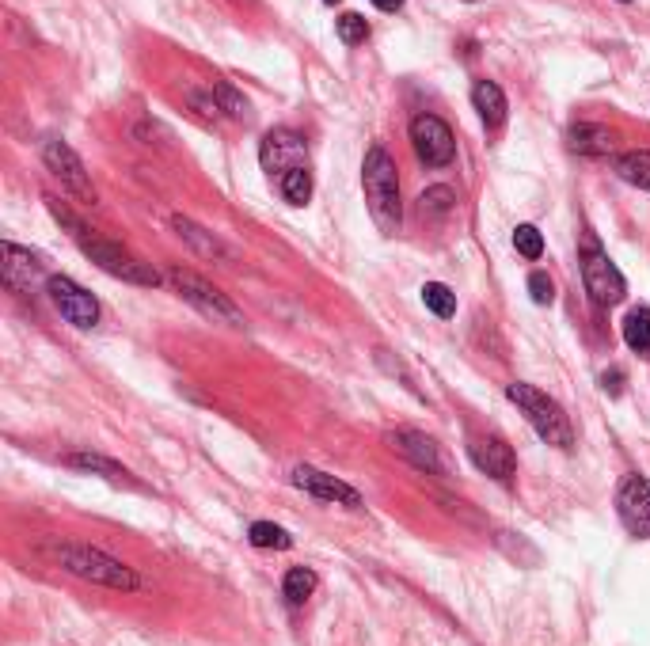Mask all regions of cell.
<instances>
[{
	"label": "cell",
	"instance_id": "4dcf8cb0",
	"mask_svg": "<svg viewBox=\"0 0 650 646\" xmlns=\"http://www.w3.org/2000/svg\"><path fill=\"white\" fill-rule=\"evenodd\" d=\"M620 380H624V373L612 369V373H605V388H609V392H620Z\"/></svg>",
	"mask_w": 650,
	"mask_h": 646
},
{
	"label": "cell",
	"instance_id": "ba28073f",
	"mask_svg": "<svg viewBox=\"0 0 650 646\" xmlns=\"http://www.w3.org/2000/svg\"><path fill=\"white\" fill-rule=\"evenodd\" d=\"M582 282H586V293L593 297V304H601V308L620 304L624 301V293H628L624 274H620L616 263H609V255L597 251V247H590L586 259H582Z\"/></svg>",
	"mask_w": 650,
	"mask_h": 646
},
{
	"label": "cell",
	"instance_id": "52a82bcc",
	"mask_svg": "<svg viewBox=\"0 0 650 646\" xmlns=\"http://www.w3.org/2000/svg\"><path fill=\"white\" fill-rule=\"evenodd\" d=\"M411 145H415V152H419V160L426 168H445L457 156L453 130L441 122L438 114H419L411 122Z\"/></svg>",
	"mask_w": 650,
	"mask_h": 646
},
{
	"label": "cell",
	"instance_id": "4316f807",
	"mask_svg": "<svg viewBox=\"0 0 650 646\" xmlns=\"http://www.w3.org/2000/svg\"><path fill=\"white\" fill-rule=\"evenodd\" d=\"M514 247H517V255H525V259H540V255H544V236H540L533 225H517Z\"/></svg>",
	"mask_w": 650,
	"mask_h": 646
},
{
	"label": "cell",
	"instance_id": "3957f363",
	"mask_svg": "<svg viewBox=\"0 0 650 646\" xmlns=\"http://www.w3.org/2000/svg\"><path fill=\"white\" fill-rule=\"evenodd\" d=\"M506 396H510V403L521 407V415L529 418V426L536 430L540 441H548L555 449H571L574 445L571 418H567V411H563L548 392H540L533 384H510Z\"/></svg>",
	"mask_w": 650,
	"mask_h": 646
},
{
	"label": "cell",
	"instance_id": "1f68e13d",
	"mask_svg": "<svg viewBox=\"0 0 650 646\" xmlns=\"http://www.w3.org/2000/svg\"><path fill=\"white\" fill-rule=\"evenodd\" d=\"M381 12H396V8H403V0H373Z\"/></svg>",
	"mask_w": 650,
	"mask_h": 646
},
{
	"label": "cell",
	"instance_id": "d4e9b609",
	"mask_svg": "<svg viewBox=\"0 0 650 646\" xmlns=\"http://www.w3.org/2000/svg\"><path fill=\"white\" fill-rule=\"evenodd\" d=\"M422 301H426V308H430L434 316H441V320H449V316L457 312V297H453V289L441 285V282L422 285Z\"/></svg>",
	"mask_w": 650,
	"mask_h": 646
},
{
	"label": "cell",
	"instance_id": "9c48e42d",
	"mask_svg": "<svg viewBox=\"0 0 650 646\" xmlns=\"http://www.w3.org/2000/svg\"><path fill=\"white\" fill-rule=\"evenodd\" d=\"M46 289H50V301L58 304V312L73 327L88 331L99 323V301L84 285H77L73 278H46Z\"/></svg>",
	"mask_w": 650,
	"mask_h": 646
},
{
	"label": "cell",
	"instance_id": "7402d4cb",
	"mask_svg": "<svg viewBox=\"0 0 650 646\" xmlns=\"http://www.w3.org/2000/svg\"><path fill=\"white\" fill-rule=\"evenodd\" d=\"M278 187H282V198H286V202H293V206H305L308 198H312V171H308V168L286 171V175L278 179Z\"/></svg>",
	"mask_w": 650,
	"mask_h": 646
},
{
	"label": "cell",
	"instance_id": "f1b7e54d",
	"mask_svg": "<svg viewBox=\"0 0 650 646\" xmlns=\"http://www.w3.org/2000/svg\"><path fill=\"white\" fill-rule=\"evenodd\" d=\"M529 293H533V301H536V304H552V301H555V285H552V278H548L544 270L529 274Z\"/></svg>",
	"mask_w": 650,
	"mask_h": 646
},
{
	"label": "cell",
	"instance_id": "603a6c76",
	"mask_svg": "<svg viewBox=\"0 0 650 646\" xmlns=\"http://www.w3.org/2000/svg\"><path fill=\"white\" fill-rule=\"evenodd\" d=\"M624 342L631 350H650V308H631L624 320Z\"/></svg>",
	"mask_w": 650,
	"mask_h": 646
},
{
	"label": "cell",
	"instance_id": "8fae6325",
	"mask_svg": "<svg viewBox=\"0 0 650 646\" xmlns=\"http://www.w3.org/2000/svg\"><path fill=\"white\" fill-rule=\"evenodd\" d=\"M392 441V449L403 456V460H411L419 472L426 475H453V464H449V456L441 453V445L434 437L419 434V430H396V434L388 437Z\"/></svg>",
	"mask_w": 650,
	"mask_h": 646
},
{
	"label": "cell",
	"instance_id": "2e32d148",
	"mask_svg": "<svg viewBox=\"0 0 650 646\" xmlns=\"http://www.w3.org/2000/svg\"><path fill=\"white\" fill-rule=\"evenodd\" d=\"M172 228L179 232V240H187V244L198 251V255H206V259H221V263H232V247L221 244L213 232L191 221V217H172Z\"/></svg>",
	"mask_w": 650,
	"mask_h": 646
},
{
	"label": "cell",
	"instance_id": "e0dca14e",
	"mask_svg": "<svg viewBox=\"0 0 650 646\" xmlns=\"http://www.w3.org/2000/svg\"><path fill=\"white\" fill-rule=\"evenodd\" d=\"M472 103H476V111L487 130H498L506 122V95H502L495 80H476L472 84Z\"/></svg>",
	"mask_w": 650,
	"mask_h": 646
},
{
	"label": "cell",
	"instance_id": "4fadbf2b",
	"mask_svg": "<svg viewBox=\"0 0 650 646\" xmlns=\"http://www.w3.org/2000/svg\"><path fill=\"white\" fill-rule=\"evenodd\" d=\"M293 487H297V491H305V494H312V498H320V502L346 506V510H358V506H362V494L354 491L350 483H343V479H335V475L320 472V468H308V464L293 468Z\"/></svg>",
	"mask_w": 650,
	"mask_h": 646
},
{
	"label": "cell",
	"instance_id": "7c38bea8",
	"mask_svg": "<svg viewBox=\"0 0 650 646\" xmlns=\"http://www.w3.org/2000/svg\"><path fill=\"white\" fill-rule=\"evenodd\" d=\"M259 160H263V168L274 175H286L293 168H308V141L301 133L293 130H270L263 137V145H259Z\"/></svg>",
	"mask_w": 650,
	"mask_h": 646
},
{
	"label": "cell",
	"instance_id": "484cf974",
	"mask_svg": "<svg viewBox=\"0 0 650 646\" xmlns=\"http://www.w3.org/2000/svg\"><path fill=\"white\" fill-rule=\"evenodd\" d=\"M210 95H213V103H217V111L232 114V118H248V99L236 92L232 84H225V80H213Z\"/></svg>",
	"mask_w": 650,
	"mask_h": 646
},
{
	"label": "cell",
	"instance_id": "9a60e30c",
	"mask_svg": "<svg viewBox=\"0 0 650 646\" xmlns=\"http://www.w3.org/2000/svg\"><path fill=\"white\" fill-rule=\"evenodd\" d=\"M468 453H472L479 472H487L491 479H498V483H510V479H514L517 456L502 437H479V441H472Z\"/></svg>",
	"mask_w": 650,
	"mask_h": 646
},
{
	"label": "cell",
	"instance_id": "ffe728a7",
	"mask_svg": "<svg viewBox=\"0 0 650 646\" xmlns=\"http://www.w3.org/2000/svg\"><path fill=\"white\" fill-rule=\"evenodd\" d=\"M616 175L639 190H650V152H624L616 160Z\"/></svg>",
	"mask_w": 650,
	"mask_h": 646
},
{
	"label": "cell",
	"instance_id": "5bb4252c",
	"mask_svg": "<svg viewBox=\"0 0 650 646\" xmlns=\"http://www.w3.org/2000/svg\"><path fill=\"white\" fill-rule=\"evenodd\" d=\"M0 278H4L8 289H16V293H31L42 282V259L31 255V251H23V247H16L12 240H4L0 244Z\"/></svg>",
	"mask_w": 650,
	"mask_h": 646
},
{
	"label": "cell",
	"instance_id": "f546056e",
	"mask_svg": "<svg viewBox=\"0 0 650 646\" xmlns=\"http://www.w3.org/2000/svg\"><path fill=\"white\" fill-rule=\"evenodd\" d=\"M449 206H453V190L449 187H430L422 194V209H430V213H445Z\"/></svg>",
	"mask_w": 650,
	"mask_h": 646
},
{
	"label": "cell",
	"instance_id": "6da1fadb",
	"mask_svg": "<svg viewBox=\"0 0 650 646\" xmlns=\"http://www.w3.org/2000/svg\"><path fill=\"white\" fill-rule=\"evenodd\" d=\"M42 551H46V559H54L61 570H69L80 582L118 589V593H134V589L145 586L134 567H126L122 559H115V555H107L99 548H88V544H46Z\"/></svg>",
	"mask_w": 650,
	"mask_h": 646
},
{
	"label": "cell",
	"instance_id": "83f0119b",
	"mask_svg": "<svg viewBox=\"0 0 650 646\" xmlns=\"http://www.w3.org/2000/svg\"><path fill=\"white\" fill-rule=\"evenodd\" d=\"M339 38H343L346 46H358V42L369 38V23H365L358 12H346V16L339 19Z\"/></svg>",
	"mask_w": 650,
	"mask_h": 646
},
{
	"label": "cell",
	"instance_id": "5b68a950",
	"mask_svg": "<svg viewBox=\"0 0 650 646\" xmlns=\"http://www.w3.org/2000/svg\"><path fill=\"white\" fill-rule=\"evenodd\" d=\"M80 244V251L92 259V263L103 270V274H111V278H122V282L130 285H160V274H156L149 263H141V259H134L130 251H122L118 244H107V240H88L84 232L80 236H73Z\"/></svg>",
	"mask_w": 650,
	"mask_h": 646
},
{
	"label": "cell",
	"instance_id": "d6986e66",
	"mask_svg": "<svg viewBox=\"0 0 650 646\" xmlns=\"http://www.w3.org/2000/svg\"><path fill=\"white\" fill-rule=\"evenodd\" d=\"M571 149L582 156H605L612 149V133L605 126H593V122H578L571 130Z\"/></svg>",
	"mask_w": 650,
	"mask_h": 646
},
{
	"label": "cell",
	"instance_id": "cb8c5ba5",
	"mask_svg": "<svg viewBox=\"0 0 650 646\" xmlns=\"http://www.w3.org/2000/svg\"><path fill=\"white\" fill-rule=\"evenodd\" d=\"M248 540L255 548H274V551L293 548V536L286 529H278V525H270V521H255L248 529Z\"/></svg>",
	"mask_w": 650,
	"mask_h": 646
},
{
	"label": "cell",
	"instance_id": "30bf717a",
	"mask_svg": "<svg viewBox=\"0 0 650 646\" xmlns=\"http://www.w3.org/2000/svg\"><path fill=\"white\" fill-rule=\"evenodd\" d=\"M616 513H620V521L631 536L650 540V479L628 475L616 491Z\"/></svg>",
	"mask_w": 650,
	"mask_h": 646
},
{
	"label": "cell",
	"instance_id": "836d02e7",
	"mask_svg": "<svg viewBox=\"0 0 650 646\" xmlns=\"http://www.w3.org/2000/svg\"><path fill=\"white\" fill-rule=\"evenodd\" d=\"M620 4H628V0H620Z\"/></svg>",
	"mask_w": 650,
	"mask_h": 646
},
{
	"label": "cell",
	"instance_id": "d6a6232c",
	"mask_svg": "<svg viewBox=\"0 0 650 646\" xmlns=\"http://www.w3.org/2000/svg\"><path fill=\"white\" fill-rule=\"evenodd\" d=\"M324 4H339V0H324Z\"/></svg>",
	"mask_w": 650,
	"mask_h": 646
},
{
	"label": "cell",
	"instance_id": "ac0fdd59",
	"mask_svg": "<svg viewBox=\"0 0 650 646\" xmlns=\"http://www.w3.org/2000/svg\"><path fill=\"white\" fill-rule=\"evenodd\" d=\"M65 464L77 468V472H96V475H103V479H111V483H130V487H137V479L130 475V468H122V464H115V460H107V456H99V453H69L65 456Z\"/></svg>",
	"mask_w": 650,
	"mask_h": 646
},
{
	"label": "cell",
	"instance_id": "7a4b0ae2",
	"mask_svg": "<svg viewBox=\"0 0 650 646\" xmlns=\"http://www.w3.org/2000/svg\"><path fill=\"white\" fill-rule=\"evenodd\" d=\"M362 183H365V202H369V213L381 228L384 236H396L403 225V206H400V179H396V164L392 156L373 145L365 152L362 164Z\"/></svg>",
	"mask_w": 650,
	"mask_h": 646
},
{
	"label": "cell",
	"instance_id": "8992f818",
	"mask_svg": "<svg viewBox=\"0 0 650 646\" xmlns=\"http://www.w3.org/2000/svg\"><path fill=\"white\" fill-rule=\"evenodd\" d=\"M42 164H46V171L58 179L61 187L69 190L73 198H80V202H96V187H92V175H88V168H84V160H80L77 152L69 149L65 141H46L42 145Z\"/></svg>",
	"mask_w": 650,
	"mask_h": 646
},
{
	"label": "cell",
	"instance_id": "277c9868",
	"mask_svg": "<svg viewBox=\"0 0 650 646\" xmlns=\"http://www.w3.org/2000/svg\"><path fill=\"white\" fill-rule=\"evenodd\" d=\"M168 282L175 285V293L183 297L187 304H194L202 316H210L213 323H229V327H244V312L221 293L213 289L206 278H198L194 270H183V266H172L168 270Z\"/></svg>",
	"mask_w": 650,
	"mask_h": 646
},
{
	"label": "cell",
	"instance_id": "44dd1931",
	"mask_svg": "<svg viewBox=\"0 0 650 646\" xmlns=\"http://www.w3.org/2000/svg\"><path fill=\"white\" fill-rule=\"evenodd\" d=\"M316 570H308V567H293L286 574V582H282V593H286V601L289 605H301L305 597H312L316 593Z\"/></svg>",
	"mask_w": 650,
	"mask_h": 646
}]
</instances>
